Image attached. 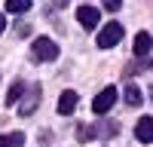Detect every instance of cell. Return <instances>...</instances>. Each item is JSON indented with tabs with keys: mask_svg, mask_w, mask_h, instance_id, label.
Masks as SVG:
<instances>
[{
	"mask_svg": "<svg viewBox=\"0 0 153 147\" xmlns=\"http://www.w3.org/2000/svg\"><path fill=\"white\" fill-rule=\"evenodd\" d=\"M120 132V126L113 120H104V122H95V126H80L76 129V138L80 141H89V138H113Z\"/></svg>",
	"mask_w": 153,
	"mask_h": 147,
	"instance_id": "obj_1",
	"label": "cell"
},
{
	"mask_svg": "<svg viewBox=\"0 0 153 147\" xmlns=\"http://www.w3.org/2000/svg\"><path fill=\"white\" fill-rule=\"evenodd\" d=\"M31 58L34 61H55L58 58V46L49 40V37H37L31 43Z\"/></svg>",
	"mask_w": 153,
	"mask_h": 147,
	"instance_id": "obj_2",
	"label": "cell"
},
{
	"mask_svg": "<svg viewBox=\"0 0 153 147\" xmlns=\"http://www.w3.org/2000/svg\"><path fill=\"white\" fill-rule=\"evenodd\" d=\"M117 104V89H113V86H104V89H101L98 95H95V101H92V110L98 117H104L107 110Z\"/></svg>",
	"mask_w": 153,
	"mask_h": 147,
	"instance_id": "obj_3",
	"label": "cell"
},
{
	"mask_svg": "<svg viewBox=\"0 0 153 147\" xmlns=\"http://www.w3.org/2000/svg\"><path fill=\"white\" fill-rule=\"evenodd\" d=\"M120 40H123V24H117V22L104 24V31L98 34V46H101V49H110V46H117Z\"/></svg>",
	"mask_w": 153,
	"mask_h": 147,
	"instance_id": "obj_4",
	"label": "cell"
},
{
	"mask_svg": "<svg viewBox=\"0 0 153 147\" xmlns=\"http://www.w3.org/2000/svg\"><path fill=\"white\" fill-rule=\"evenodd\" d=\"M76 19H80V24L83 28H98V19H101V12H98V6H80L76 9Z\"/></svg>",
	"mask_w": 153,
	"mask_h": 147,
	"instance_id": "obj_5",
	"label": "cell"
},
{
	"mask_svg": "<svg viewBox=\"0 0 153 147\" xmlns=\"http://www.w3.org/2000/svg\"><path fill=\"white\" fill-rule=\"evenodd\" d=\"M135 138L144 141V144L153 141V117H141V120H138V126H135Z\"/></svg>",
	"mask_w": 153,
	"mask_h": 147,
	"instance_id": "obj_6",
	"label": "cell"
},
{
	"mask_svg": "<svg viewBox=\"0 0 153 147\" xmlns=\"http://www.w3.org/2000/svg\"><path fill=\"white\" fill-rule=\"evenodd\" d=\"M76 101H80V98H76V92L74 89H65V92H61V98H58V114H74V110H76Z\"/></svg>",
	"mask_w": 153,
	"mask_h": 147,
	"instance_id": "obj_7",
	"label": "cell"
},
{
	"mask_svg": "<svg viewBox=\"0 0 153 147\" xmlns=\"http://www.w3.org/2000/svg\"><path fill=\"white\" fill-rule=\"evenodd\" d=\"M37 101H40V86H34V89L28 92V98H25L22 107H19V114H22V117H31L34 110H37Z\"/></svg>",
	"mask_w": 153,
	"mask_h": 147,
	"instance_id": "obj_8",
	"label": "cell"
},
{
	"mask_svg": "<svg viewBox=\"0 0 153 147\" xmlns=\"http://www.w3.org/2000/svg\"><path fill=\"white\" fill-rule=\"evenodd\" d=\"M150 49H153V37H150L147 31H141V34L135 37V55H138V58H144Z\"/></svg>",
	"mask_w": 153,
	"mask_h": 147,
	"instance_id": "obj_9",
	"label": "cell"
},
{
	"mask_svg": "<svg viewBox=\"0 0 153 147\" xmlns=\"http://www.w3.org/2000/svg\"><path fill=\"white\" fill-rule=\"evenodd\" d=\"M123 98H126V104H129V107H138V104H141V89H138L135 83H126Z\"/></svg>",
	"mask_w": 153,
	"mask_h": 147,
	"instance_id": "obj_10",
	"label": "cell"
},
{
	"mask_svg": "<svg viewBox=\"0 0 153 147\" xmlns=\"http://www.w3.org/2000/svg\"><path fill=\"white\" fill-rule=\"evenodd\" d=\"M22 144H25V135H22V132L0 135V147H22Z\"/></svg>",
	"mask_w": 153,
	"mask_h": 147,
	"instance_id": "obj_11",
	"label": "cell"
},
{
	"mask_svg": "<svg viewBox=\"0 0 153 147\" xmlns=\"http://www.w3.org/2000/svg\"><path fill=\"white\" fill-rule=\"evenodd\" d=\"M22 92H25V83H22V80H16V83L9 86V92H6V104H16L19 98H22Z\"/></svg>",
	"mask_w": 153,
	"mask_h": 147,
	"instance_id": "obj_12",
	"label": "cell"
},
{
	"mask_svg": "<svg viewBox=\"0 0 153 147\" xmlns=\"http://www.w3.org/2000/svg\"><path fill=\"white\" fill-rule=\"evenodd\" d=\"M6 9L16 12V16H19V12H28L31 9V0H6Z\"/></svg>",
	"mask_w": 153,
	"mask_h": 147,
	"instance_id": "obj_13",
	"label": "cell"
},
{
	"mask_svg": "<svg viewBox=\"0 0 153 147\" xmlns=\"http://www.w3.org/2000/svg\"><path fill=\"white\" fill-rule=\"evenodd\" d=\"M123 6V0H104V9H110V12H117Z\"/></svg>",
	"mask_w": 153,
	"mask_h": 147,
	"instance_id": "obj_14",
	"label": "cell"
},
{
	"mask_svg": "<svg viewBox=\"0 0 153 147\" xmlns=\"http://www.w3.org/2000/svg\"><path fill=\"white\" fill-rule=\"evenodd\" d=\"M3 31H6V16L0 12V34H3Z\"/></svg>",
	"mask_w": 153,
	"mask_h": 147,
	"instance_id": "obj_15",
	"label": "cell"
},
{
	"mask_svg": "<svg viewBox=\"0 0 153 147\" xmlns=\"http://www.w3.org/2000/svg\"><path fill=\"white\" fill-rule=\"evenodd\" d=\"M150 95H153V89H150Z\"/></svg>",
	"mask_w": 153,
	"mask_h": 147,
	"instance_id": "obj_16",
	"label": "cell"
}]
</instances>
